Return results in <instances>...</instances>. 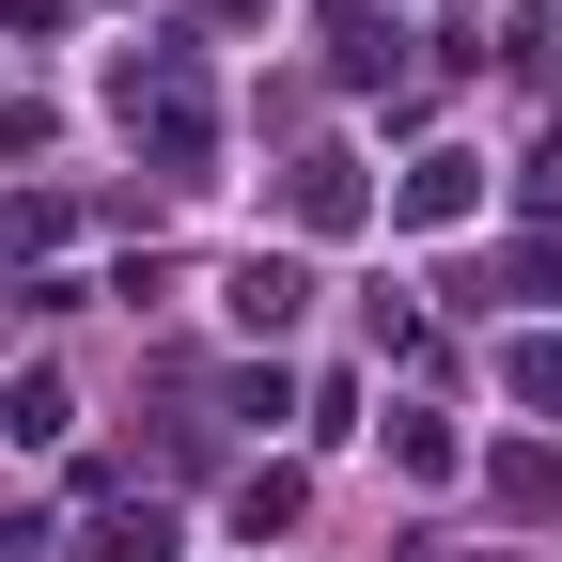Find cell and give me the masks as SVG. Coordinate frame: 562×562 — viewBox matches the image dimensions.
Returning <instances> with one entry per match:
<instances>
[{"label":"cell","instance_id":"1","mask_svg":"<svg viewBox=\"0 0 562 562\" xmlns=\"http://www.w3.org/2000/svg\"><path fill=\"white\" fill-rule=\"evenodd\" d=\"M297 297H313V281L281 266V250H266V266H235V328H297Z\"/></svg>","mask_w":562,"mask_h":562}]
</instances>
